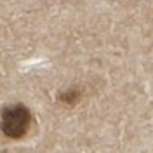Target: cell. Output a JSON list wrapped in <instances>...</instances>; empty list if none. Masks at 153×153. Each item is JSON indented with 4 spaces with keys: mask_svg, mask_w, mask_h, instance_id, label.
Instances as JSON below:
<instances>
[{
    "mask_svg": "<svg viewBox=\"0 0 153 153\" xmlns=\"http://www.w3.org/2000/svg\"><path fill=\"white\" fill-rule=\"evenodd\" d=\"M30 125H31V113L25 105H12L7 106L2 111V120L0 127L7 137L19 139L28 132Z\"/></svg>",
    "mask_w": 153,
    "mask_h": 153,
    "instance_id": "cell-1",
    "label": "cell"
},
{
    "mask_svg": "<svg viewBox=\"0 0 153 153\" xmlns=\"http://www.w3.org/2000/svg\"><path fill=\"white\" fill-rule=\"evenodd\" d=\"M59 99L63 101V103H66V105H75L76 101L80 99V92L78 91H68V92H63V94L59 96Z\"/></svg>",
    "mask_w": 153,
    "mask_h": 153,
    "instance_id": "cell-2",
    "label": "cell"
}]
</instances>
